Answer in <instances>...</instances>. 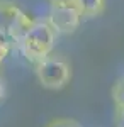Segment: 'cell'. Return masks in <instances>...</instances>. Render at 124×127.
I'll list each match as a JSON object with an SVG mask.
<instances>
[{"label":"cell","instance_id":"10","mask_svg":"<svg viewBox=\"0 0 124 127\" xmlns=\"http://www.w3.org/2000/svg\"><path fill=\"white\" fill-rule=\"evenodd\" d=\"M53 5H60V3H70V2H76V0H48Z\"/></svg>","mask_w":124,"mask_h":127},{"label":"cell","instance_id":"2","mask_svg":"<svg viewBox=\"0 0 124 127\" xmlns=\"http://www.w3.org/2000/svg\"><path fill=\"white\" fill-rule=\"evenodd\" d=\"M32 22L34 19H31L17 5L10 2H0V36L3 39L20 44Z\"/></svg>","mask_w":124,"mask_h":127},{"label":"cell","instance_id":"7","mask_svg":"<svg viewBox=\"0 0 124 127\" xmlns=\"http://www.w3.org/2000/svg\"><path fill=\"white\" fill-rule=\"evenodd\" d=\"M46 127H80V126L73 120H68V119H56V120L49 122Z\"/></svg>","mask_w":124,"mask_h":127},{"label":"cell","instance_id":"9","mask_svg":"<svg viewBox=\"0 0 124 127\" xmlns=\"http://www.w3.org/2000/svg\"><path fill=\"white\" fill-rule=\"evenodd\" d=\"M117 120H119L121 126H124V108H119L117 110Z\"/></svg>","mask_w":124,"mask_h":127},{"label":"cell","instance_id":"4","mask_svg":"<svg viewBox=\"0 0 124 127\" xmlns=\"http://www.w3.org/2000/svg\"><path fill=\"white\" fill-rule=\"evenodd\" d=\"M82 15L83 14L78 9L76 2L60 3V5H53L48 22L53 26L56 34H71L78 27Z\"/></svg>","mask_w":124,"mask_h":127},{"label":"cell","instance_id":"11","mask_svg":"<svg viewBox=\"0 0 124 127\" xmlns=\"http://www.w3.org/2000/svg\"><path fill=\"white\" fill-rule=\"evenodd\" d=\"M3 97V83H2V81H0V98Z\"/></svg>","mask_w":124,"mask_h":127},{"label":"cell","instance_id":"3","mask_svg":"<svg viewBox=\"0 0 124 127\" xmlns=\"http://www.w3.org/2000/svg\"><path fill=\"white\" fill-rule=\"evenodd\" d=\"M36 75L44 88L58 90L68 83L71 73H70V66L66 64V61L56 56H48L46 59H43L41 63L36 64Z\"/></svg>","mask_w":124,"mask_h":127},{"label":"cell","instance_id":"1","mask_svg":"<svg viewBox=\"0 0 124 127\" xmlns=\"http://www.w3.org/2000/svg\"><path fill=\"white\" fill-rule=\"evenodd\" d=\"M55 39H56V31L53 29V26L48 20H34L22 42L19 44V48L22 49L24 56L29 61L38 64L49 56L55 46Z\"/></svg>","mask_w":124,"mask_h":127},{"label":"cell","instance_id":"8","mask_svg":"<svg viewBox=\"0 0 124 127\" xmlns=\"http://www.w3.org/2000/svg\"><path fill=\"white\" fill-rule=\"evenodd\" d=\"M9 49H10V42L7 39H3V37H0V66H2L5 56L9 54Z\"/></svg>","mask_w":124,"mask_h":127},{"label":"cell","instance_id":"6","mask_svg":"<svg viewBox=\"0 0 124 127\" xmlns=\"http://www.w3.org/2000/svg\"><path fill=\"white\" fill-rule=\"evenodd\" d=\"M112 97L117 108H124V78H121L112 88Z\"/></svg>","mask_w":124,"mask_h":127},{"label":"cell","instance_id":"5","mask_svg":"<svg viewBox=\"0 0 124 127\" xmlns=\"http://www.w3.org/2000/svg\"><path fill=\"white\" fill-rule=\"evenodd\" d=\"M76 5L83 15H97L104 10V0H76Z\"/></svg>","mask_w":124,"mask_h":127},{"label":"cell","instance_id":"12","mask_svg":"<svg viewBox=\"0 0 124 127\" xmlns=\"http://www.w3.org/2000/svg\"><path fill=\"white\" fill-rule=\"evenodd\" d=\"M0 37H2V36H0Z\"/></svg>","mask_w":124,"mask_h":127}]
</instances>
